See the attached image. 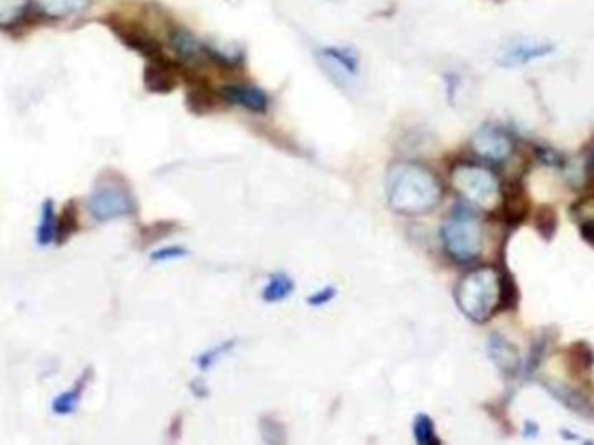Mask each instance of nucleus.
Wrapping results in <instances>:
<instances>
[{"label":"nucleus","mask_w":594,"mask_h":445,"mask_svg":"<svg viewBox=\"0 0 594 445\" xmlns=\"http://www.w3.org/2000/svg\"><path fill=\"white\" fill-rule=\"evenodd\" d=\"M442 200V185L428 167L414 162L396 164L388 176V202L405 216L433 211Z\"/></svg>","instance_id":"1"},{"label":"nucleus","mask_w":594,"mask_h":445,"mask_svg":"<svg viewBox=\"0 0 594 445\" xmlns=\"http://www.w3.org/2000/svg\"><path fill=\"white\" fill-rule=\"evenodd\" d=\"M506 301L501 273L492 266H480L462 277L456 287V303L469 320L485 324Z\"/></svg>","instance_id":"2"},{"label":"nucleus","mask_w":594,"mask_h":445,"mask_svg":"<svg viewBox=\"0 0 594 445\" xmlns=\"http://www.w3.org/2000/svg\"><path fill=\"white\" fill-rule=\"evenodd\" d=\"M445 251L457 263H471L482 254V223L469 211H456L442 228Z\"/></svg>","instance_id":"3"},{"label":"nucleus","mask_w":594,"mask_h":445,"mask_svg":"<svg viewBox=\"0 0 594 445\" xmlns=\"http://www.w3.org/2000/svg\"><path fill=\"white\" fill-rule=\"evenodd\" d=\"M450 181L464 199L482 209L492 211L501 202L499 180L487 167L459 164L452 169Z\"/></svg>","instance_id":"4"},{"label":"nucleus","mask_w":594,"mask_h":445,"mask_svg":"<svg viewBox=\"0 0 594 445\" xmlns=\"http://www.w3.org/2000/svg\"><path fill=\"white\" fill-rule=\"evenodd\" d=\"M87 209L99 223L127 218L134 213V202L129 193L119 186H99L87 200Z\"/></svg>","instance_id":"5"},{"label":"nucleus","mask_w":594,"mask_h":445,"mask_svg":"<svg viewBox=\"0 0 594 445\" xmlns=\"http://www.w3.org/2000/svg\"><path fill=\"white\" fill-rule=\"evenodd\" d=\"M471 147L478 157H482L487 162H494V164H501L504 160H508L515 148L508 134L492 126L482 127L473 136Z\"/></svg>","instance_id":"6"},{"label":"nucleus","mask_w":594,"mask_h":445,"mask_svg":"<svg viewBox=\"0 0 594 445\" xmlns=\"http://www.w3.org/2000/svg\"><path fill=\"white\" fill-rule=\"evenodd\" d=\"M330 77L341 86H351L358 75V58L346 47H327L318 54Z\"/></svg>","instance_id":"7"},{"label":"nucleus","mask_w":594,"mask_h":445,"mask_svg":"<svg viewBox=\"0 0 594 445\" xmlns=\"http://www.w3.org/2000/svg\"><path fill=\"white\" fill-rule=\"evenodd\" d=\"M555 51V46L549 42H537V40H523V42H516L513 46L508 47L502 53L501 63L502 67H522L527 63L544 58L548 54Z\"/></svg>","instance_id":"8"},{"label":"nucleus","mask_w":594,"mask_h":445,"mask_svg":"<svg viewBox=\"0 0 594 445\" xmlns=\"http://www.w3.org/2000/svg\"><path fill=\"white\" fill-rule=\"evenodd\" d=\"M221 94L228 103L245 108V110L256 113H264L268 110V96L258 87L226 86Z\"/></svg>","instance_id":"9"},{"label":"nucleus","mask_w":594,"mask_h":445,"mask_svg":"<svg viewBox=\"0 0 594 445\" xmlns=\"http://www.w3.org/2000/svg\"><path fill=\"white\" fill-rule=\"evenodd\" d=\"M489 352L490 357L502 372L515 374L518 371V366H520L518 352H516L515 346L509 345L506 339L499 338V336L490 339Z\"/></svg>","instance_id":"10"},{"label":"nucleus","mask_w":594,"mask_h":445,"mask_svg":"<svg viewBox=\"0 0 594 445\" xmlns=\"http://www.w3.org/2000/svg\"><path fill=\"white\" fill-rule=\"evenodd\" d=\"M171 46L179 58L186 61H200L207 58L205 56V46H202L190 32L186 30H176L171 35Z\"/></svg>","instance_id":"11"},{"label":"nucleus","mask_w":594,"mask_h":445,"mask_svg":"<svg viewBox=\"0 0 594 445\" xmlns=\"http://www.w3.org/2000/svg\"><path fill=\"white\" fill-rule=\"evenodd\" d=\"M60 235V223L54 211L53 200H46L40 209L39 228H37V242L40 246H49Z\"/></svg>","instance_id":"12"},{"label":"nucleus","mask_w":594,"mask_h":445,"mask_svg":"<svg viewBox=\"0 0 594 445\" xmlns=\"http://www.w3.org/2000/svg\"><path fill=\"white\" fill-rule=\"evenodd\" d=\"M145 82L146 87L153 93H169L174 89L176 79L169 67L165 65L164 60H159L153 61L146 68Z\"/></svg>","instance_id":"13"},{"label":"nucleus","mask_w":594,"mask_h":445,"mask_svg":"<svg viewBox=\"0 0 594 445\" xmlns=\"http://www.w3.org/2000/svg\"><path fill=\"white\" fill-rule=\"evenodd\" d=\"M35 4L51 18H65L86 11L91 0H35Z\"/></svg>","instance_id":"14"},{"label":"nucleus","mask_w":594,"mask_h":445,"mask_svg":"<svg viewBox=\"0 0 594 445\" xmlns=\"http://www.w3.org/2000/svg\"><path fill=\"white\" fill-rule=\"evenodd\" d=\"M87 381H89V376L84 374V378H80L79 381H77V385L73 386L72 390L61 393L60 397L53 402L54 414H58V416H70V414L77 411Z\"/></svg>","instance_id":"15"},{"label":"nucleus","mask_w":594,"mask_h":445,"mask_svg":"<svg viewBox=\"0 0 594 445\" xmlns=\"http://www.w3.org/2000/svg\"><path fill=\"white\" fill-rule=\"evenodd\" d=\"M294 291V282H292L284 273H275L271 275L268 284L263 289V299L268 303H278L282 299H287Z\"/></svg>","instance_id":"16"},{"label":"nucleus","mask_w":594,"mask_h":445,"mask_svg":"<svg viewBox=\"0 0 594 445\" xmlns=\"http://www.w3.org/2000/svg\"><path fill=\"white\" fill-rule=\"evenodd\" d=\"M28 7V0H0V27H9L20 20Z\"/></svg>","instance_id":"17"},{"label":"nucleus","mask_w":594,"mask_h":445,"mask_svg":"<svg viewBox=\"0 0 594 445\" xmlns=\"http://www.w3.org/2000/svg\"><path fill=\"white\" fill-rule=\"evenodd\" d=\"M414 435H416L417 444L433 445L440 442L436 437L435 423L426 414H419L414 421Z\"/></svg>","instance_id":"18"},{"label":"nucleus","mask_w":594,"mask_h":445,"mask_svg":"<svg viewBox=\"0 0 594 445\" xmlns=\"http://www.w3.org/2000/svg\"><path fill=\"white\" fill-rule=\"evenodd\" d=\"M575 213L579 214V225L584 239L594 244V199L582 202L581 209H575Z\"/></svg>","instance_id":"19"},{"label":"nucleus","mask_w":594,"mask_h":445,"mask_svg":"<svg viewBox=\"0 0 594 445\" xmlns=\"http://www.w3.org/2000/svg\"><path fill=\"white\" fill-rule=\"evenodd\" d=\"M231 346H233V341L230 343H225V345L216 346V348H211V350H207V352L202 353L200 355V359H198V367L202 369V371H207V369H211L214 364H218L219 359H223L226 353L230 352Z\"/></svg>","instance_id":"20"},{"label":"nucleus","mask_w":594,"mask_h":445,"mask_svg":"<svg viewBox=\"0 0 594 445\" xmlns=\"http://www.w3.org/2000/svg\"><path fill=\"white\" fill-rule=\"evenodd\" d=\"M186 254L188 253H186V249H183V247H164V249H159V251H155L152 254V260L164 263V261L181 260V258H185Z\"/></svg>","instance_id":"21"},{"label":"nucleus","mask_w":594,"mask_h":445,"mask_svg":"<svg viewBox=\"0 0 594 445\" xmlns=\"http://www.w3.org/2000/svg\"><path fill=\"white\" fill-rule=\"evenodd\" d=\"M334 296H336V289L334 287H325L322 291H317L313 296H310L308 303L311 306H325L334 299Z\"/></svg>","instance_id":"22"}]
</instances>
